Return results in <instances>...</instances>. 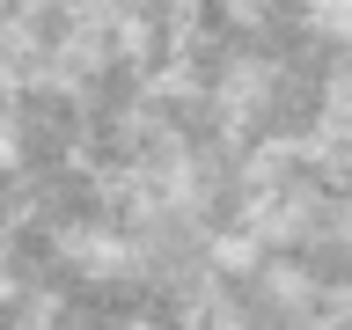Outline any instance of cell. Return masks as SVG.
<instances>
[{
	"label": "cell",
	"instance_id": "6da1fadb",
	"mask_svg": "<svg viewBox=\"0 0 352 330\" xmlns=\"http://www.w3.org/2000/svg\"><path fill=\"white\" fill-rule=\"evenodd\" d=\"M66 250L88 264V279H110V272H125V242H110V235H66Z\"/></svg>",
	"mask_w": 352,
	"mask_h": 330
},
{
	"label": "cell",
	"instance_id": "7a4b0ae2",
	"mask_svg": "<svg viewBox=\"0 0 352 330\" xmlns=\"http://www.w3.org/2000/svg\"><path fill=\"white\" fill-rule=\"evenodd\" d=\"M301 15H308V30H316V37H330V44H352V0H308Z\"/></svg>",
	"mask_w": 352,
	"mask_h": 330
},
{
	"label": "cell",
	"instance_id": "3957f363",
	"mask_svg": "<svg viewBox=\"0 0 352 330\" xmlns=\"http://www.w3.org/2000/svg\"><path fill=\"white\" fill-rule=\"evenodd\" d=\"M213 257L228 264V272H250V264H257V235H250V228H242V235H220Z\"/></svg>",
	"mask_w": 352,
	"mask_h": 330
},
{
	"label": "cell",
	"instance_id": "277c9868",
	"mask_svg": "<svg viewBox=\"0 0 352 330\" xmlns=\"http://www.w3.org/2000/svg\"><path fill=\"white\" fill-rule=\"evenodd\" d=\"M15 162H22V140H15L8 125H0V169H15Z\"/></svg>",
	"mask_w": 352,
	"mask_h": 330
}]
</instances>
